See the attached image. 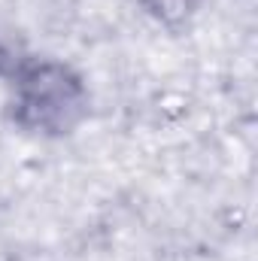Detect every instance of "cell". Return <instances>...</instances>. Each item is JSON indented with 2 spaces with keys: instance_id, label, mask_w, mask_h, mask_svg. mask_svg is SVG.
Returning a JSON list of instances; mask_svg holds the SVG:
<instances>
[{
  "instance_id": "1",
  "label": "cell",
  "mask_w": 258,
  "mask_h": 261,
  "mask_svg": "<svg viewBox=\"0 0 258 261\" xmlns=\"http://www.w3.org/2000/svg\"><path fill=\"white\" fill-rule=\"evenodd\" d=\"M12 116L24 130L64 137L88 116V88L73 67L61 61H24L12 73Z\"/></svg>"
}]
</instances>
